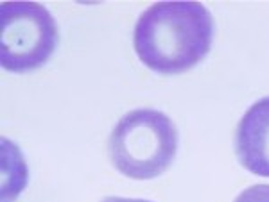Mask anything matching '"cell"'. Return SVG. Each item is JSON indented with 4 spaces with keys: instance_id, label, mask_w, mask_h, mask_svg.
<instances>
[{
    "instance_id": "5",
    "label": "cell",
    "mask_w": 269,
    "mask_h": 202,
    "mask_svg": "<svg viewBox=\"0 0 269 202\" xmlns=\"http://www.w3.org/2000/svg\"><path fill=\"white\" fill-rule=\"evenodd\" d=\"M2 168L9 170V175H4L2 179V201L4 202H13L14 197L23 190L25 181H27V168L23 163V158L20 156L18 149L7 141L2 140Z\"/></svg>"
},
{
    "instance_id": "1",
    "label": "cell",
    "mask_w": 269,
    "mask_h": 202,
    "mask_svg": "<svg viewBox=\"0 0 269 202\" xmlns=\"http://www.w3.org/2000/svg\"><path fill=\"white\" fill-rule=\"evenodd\" d=\"M214 18L201 2L169 0L149 5L136 20L133 47L138 59L156 73L190 70L208 54Z\"/></svg>"
},
{
    "instance_id": "4",
    "label": "cell",
    "mask_w": 269,
    "mask_h": 202,
    "mask_svg": "<svg viewBox=\"0 0 269 202\" xmlns=\"http://www.w3.org/2000/svg\"><path fill=\"white\" fill-rule=\"evenodd\" d=\"M235 152L241 165L260 177H269V97L251 104L235 132Z\"/></svg>"
},
{
    "instance_id": "6",
    "label": "cell",
    "mask_w": 269,
    "mask_h": 202,
    "mask_svg": "<svg viewBox=\"0 0 269 202\" xmlns=\"http://www.w3.org/2000/svg\"><path fill=\"white\" fill-rule=\"evenodd\" d=\"M233 202H269V184H253L241 192Z\"/></svg>"
},
{
    "instance_id": "7",
    "label": "cell",
    "mask_w": 269,
    "mask_h": 202,
    "mask_svg": "<svg viewBox=\"0 0 269 202\" xmlns=\"http://www.w3.org/2000/svg\"><path fill=\"white\" fill-rule=\"evenodd\" d=\"M101 202H151V201H145V199H124V197H106Z\"/></svg>"
},
{
    "instance_id": "2",
    "label": "cell",
    "mask_w": 269,
    "mask_h": 202,
    "mask_svg": "<svg viewBox=\"0 0 269 202\" xmlns=\"http://www.w3.org/2000/svg\"><path fill=\"white\" fill-rule=\"evenodd\" d=\"M108 149L113 166L122 175L138 181L153 179L172 165L178 150V131L162 111L133 109L115 124Z\"/></svg>"
},
{
    "instance_id": "3",
    "label": "cell",
    "mask_w": 269,
    "mask_h": 202,
    "mask_svg": "<svg viewBox=\"0 0 269 202\" xmlns=\"http://www.w3.org/2000/svg\"><path fill=\"white\" fill-rule=\"evenodd\" d=\"M59 43L50 11L29 0L0 4V64L5 72L23 73L43 66Z\"/></svg>"
}]
</instances>
